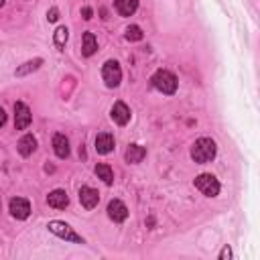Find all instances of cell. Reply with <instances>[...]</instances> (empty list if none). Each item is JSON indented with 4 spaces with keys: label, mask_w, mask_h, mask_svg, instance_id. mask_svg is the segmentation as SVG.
Instances as JSON below:
<instances>
[{
    "label": "cell",
    "mask_w": 260,
    "mask_h": 260,
    "mask_svg": "<svg viewBox=\"0 0 260 260\" xmlns=\"http://www.w3.org/2000/svg\"><path fill=\"white\" fill-rule=\"evenodd\" d=\"M217 154V146L211 138L203 136V138H197L191 146V158L197 162V165H205V162H211Z\"/></svg>",
    "instance_id": "1"
},
{
    "label": "cell",
    "mask_w": 260,
    "mask_h": 260,
    "mask_svg": "<svg viewBox=\"0 0 260 260\" xmlns=\"http://www.w3.org/2000/svg\"><path fill=\"white\" fill-rule=\"evenodd\" d=\"M150 83H152L154 89H158V91L165 93V95H173V93L177 91V85H179L175 73H171V71H167V69L154 71V75L150 77Z\"/></svg>",
    "instance_id": "2"
},
{
    "label": "cell",
    "mask_w": 260,
    "mask_h": 260,
    "mask_svg": "<svg viewBox=\"0 0 260 260\" xmlns=\"http://www.w3.org/2000/svg\"><path fill=\"white\" fill-rule=\"evenodd\" d=\"M193 185H195V189H199L205 197H217V195H219V189H221L219 181H217L211 173H201V175H197L195 181H193Z\"/></svg>",
    "instance_id": "3"
},
{
    "label": "cell",
    "mask_w": 260,
    "mask_h": 260,
    "mask_svg": "<svg viewBox=\"0 0 260 260\" xmlns=\"http://www.w3.org/2000/svg\"><path fill=\"white\" fill-rule=\"evenodd\" d=\"M47 228H49L51 234H55L57 238H61V240H65V242H75V244H83V242H85V240H83L79 234H75L73 228H71L69 223H65V221L53 219V221L47 223Z\"/></svg>",
    "instance_id": "4"
},
{
    "label": "cell",
    "mask_w": 260,
    "mask_h": 260,
    "mask_svg": "<svg viewBox=\"0 0 260 260\" xmlns=\"http://www.w3.org/2000/svg\"><path fill=\"white\" fill-rule=\"evenodd\" d=\"M102 79L108 87H118L122 81V69L116 59H108L102 67Z\"/></svg>",
    "instance_id": "5"
},
{
    "label": "cell",
    "mask_w": 260,
    "mask_h": 260,
    "mask_svg": "<svg viewBox=\"0 0 260 260\" xmlns=\"http://www.w3.org/2000/svg\"><path fill=\"white\" fill-rule=\"evenodd\" d=\"M32 122V114L28 110V106L24 102H16L14 104V128L16 130H26Z\"/></svg>",
    "instance_id": "6"
},
{
    "label": "cell",
    "mask_w": 260,
    "mask_h": 260,
    "mask_svg": "<svg viewBox=\"0 0 260 260\" xmlns=\"http://www.w3.org/2000/svg\"><path fill=\"white\" fill-rule=\"evenodd\" d=\"M8 209L14 219H26L30 215V203L24 197H12L8 203Z\"/></svg>",
    "instance_id": "7"
},
{
    "label": "cell",
    "mask_w": 260,
    "mask_h": 260,
    "mask_svg": "<svg viewBox=\"0 0 260 260\" xmlns=\"http://www.w3.org/2000/svg\"><path fill=\"white\" fill-rule=\"evenodd\" d=\"M130 108L124 104V102H116L112 108H110V118L118 124V126H126L130 122Z\"/></svg>",
    "instance_id": "8"
},
{
    "label": "cell",
    "mask_w": 260,
    "mask_h": 260,
    "mask_svg": "<svg viewBox=\"0 0 260 260\" xmlns=\"http://www.w3.org/2000/svg\"><path fill=\"white\" fill-rule=\"evenodd\" d=\"M79 203H81L85 209H93V207H98V203H100V193H98L93 187L83 185V187L79 189Z\"/></svg>",
    "instance_id": "9"
},
{
    "label": "cell",
    "mask_w": 260,
    "mask_h": 260,
    "mask_svg": "<svg viewBox=\"0 0 260 260\" xmlns=\"http://www.w3.org/2000/svg\"><path fill=\"white\" fill-rule=\"evenodd\" d=\"M108 217L116 223H122L126 217H128V207L120 201V199H112L108 203Z\"/></svg>",
    "instance_id": "10"
},
{
    "label": "cell",
    "mask_w": 260,
    "mask_h": 260,
    "mask_svg": "<svg viewBox=\"0 0 260 260\" xmlns=\"http://www.w3.org/2000/svg\"><path fill=\"white\" fill-rule=\"evenodd\" d=\"M114 146H116V140L110 132H100L95 136V152L98 154H110L114 150Z\"/></svg>",
    "instance_id": "11"
},
{
    "label": "cell",
    "mask_w": 260,
    "mask_h": 260,
    "mask_svg": "<svg viewBox=\"0 0 260 260\" xmlns=\"http://www.w3.org/2000/svg\"><path fill=\"white\" fill-rule=\"evenodd\" d=\"M53 150H55V154H57L59 158H67L69 152H71V148H69V138H67L65 134L57 132V134L53 136Z\"/></svg>",
    "instance_id": "12"
},
{
    "label": "cell",
    "mask_w": 260,
    "mask_h": 260,
    "mask_svg": "<svg viewBox=\"0 0 260 260\" xmlns=\"http://www.w3.org/2000/svg\"><path fill=\"white\" fill-rule=\"evenodd\" d=\"M47 203L49 207H55V209H65L69 205V197L63 189H53L49 195H47Z\"/></svg>",
    "instance_id": "13"
},
{
    "label": "cell",
    "mask_w": 260,
    "mask_h": 260,
    "mask_svg": "<svg viewBox=\"0 0 260 260\" xmlns=\"http://www.w3.org/2000/svg\"><path fill=\"white\" fill-rule=\"evenodd\" d=\"M144 156H146V148L140 146V144H130L124 152V158H126L128 165H138V162H142Z\"/></svg>",
    "instance_id": "14"
},
{
    "label": "cell",
    "mask_w": 260,
    "mask_h": 260,
    "mask_svg": "<svg viewBox=\"0 0 260 260\" xmlns=\"http://www.w3.org/2000/svg\"><path fill=\"white\" fill-rule=\"evenodd\" d=\"M95 51H98V39L93 37L91 30H85L83 39H81V55L83 57H91Z\"/></svg>",
    "instance_id": "15"
},
{
    "label": "cell",
    "mask_w": 260,
    "mask_h": 260,
    "mask_svg": "<svg viewBox=\"0 0 260 260\" xmlns=\"http://www.w3.org/2000/svg\"><path fill=\"white\" fill-rule=\"evenodd\" d=\"M18 152L20 156H30L35 150H37V138L32 134H24L20 140H18Z\"/></svg>",
    "instance_id": "16"
},
{
    "label": "cell",
    "mask_w": 260,
    "mask_h": 260,
    "mask_svg": "<svg viewBox=\"0 0 260 260\" xmlns=\"http://www.w3.org/2000/svg\"><path fill=\"white\" fill-rule=\"evenodd\" d=\"M114 8L120 16H132L138 8V0H114Z\"/></svg>",
    "instance_id": "17"
},
{
    "label": "cell",
    "mask_w": 260,
    "mask_h": 260,
    "mask_svg": "<svg viewBox=\"0 0 260 260\" xmlns=\"http://www.w3.org/2000/svg\"><path fill=\"white\" fill-rule=\"evenodd\" d=\"M43 65V59L41 57H37V59H30V61H26V63H22L20 67H16V71H14V75L16 77H24V75H28V73H32V71H37L39 67Z\"/></svg>",
    "instance_id": "18"
},
{
    "label": "cell",
    "mask_w": 260,
    "mask_h": 260,
    "mask_svg": "<svg viewBox=\"0 0 260 260\" xmlns=\"http://www.w3.org/2000/svg\"><path fill=\"white\" fill-rule=\"evenodd\" d=\"M95 175H98V179H102L106 185H112L114 183V171H112V167L110 165H106V162H100V165H95Z\"/></svg>",
    "instance_id": "19"
},
{
    "label": "cell",
    "mask_w": 260,
    "mask_h": 260,
    "mask_svg": "<svg viewBox=\"0 0 260 260\" xmlns=\"http://www.w3.org/2000/svg\"><path fill=\"white\" fill-rule=\"evenodd\" d=\"M124 37H126V41H130V43H136V41H142V28L138 26V24H130L128 28H126V32H124Z\"/></svg>",
    "instance_id": "20"
},
{
    "label": "cell",
    "mask_w": 260,
    "mask_h": 260,
    "mask_svg": "<svg viewBox=\"0 0 260 260\" xmlns=\"http://www.w3.org/2000/svg\"><path fill=\"white\" fill-rule=\"evenodd\" d=\"M67 37H69V30H67V26H57V30L53 32V41H55V45H57L59 49H63V47H65V43H67Z\"/></svg>",
    "instance_id": "21"
},
{
    "label": "cell",
    "mask_w": 260,
    "mask_h": 260,
    "mask_svg": "<svg viewBox=\"0 0 260 260\" xmlns=\"http://www.w3.org/2000/svg\"><path fill=\"white\" fill-rule=\"evenodd\" d=\"M57 18H59V10H57V8L53 6V8H51V10L47 12V20H49V22H55Z\"/></svg>",
    "instance_id": "22"
},
{
    "label": "cell",
    "mask_w": 260,
    "mask_h": 260,
    "mask_svg": "<svg viewBox=\"0 0 260 260\" xmlns=\"http://www.w3.org/2000/svg\"><path fill=\"white\" fill-rule=\"evenodd\" d=\"M217 258H219V260H225V258H228V260H230V258H232V250H230V246H223V248H221V252H219V256H217Z\"/></svg>",
    "instance_id": "23"
},
{
    "label": "cell",
    "mask_w": 260,
    "mask_h": 260,
    "mask_svg": "<svg viewBox=\"0 0 260 260\" xmlns=\"http://www.w3.org/2000/svg\"><path fill=\"white\" fill-rule=\"evenodd\" d=\"M81 14H83V18H85V20H89V18L93 16V10H91L89 6H83V8H81Z\"/></svg>",
    "instance_id": "24"
},
{
    "label": "cell",
    "mask_w": 260,
    "mask_h": 260,
    "mask_svg": "<svg viewBox=\"0 0 260 260\" xmlns=\"http://www.w3.org/2000/svg\"><path fill=\"white\" fill-rule=\"evenodd\" d=\"M6 124V112H4V108L0 106V128Z\"/></svg>",
    "instance_id": "25"
},
{
    "label": "cell",
    "mask_w": 260,
    "mask_h": 260,
    "mask_svg": "<svg viewBox=\"0 0 260 260\" xmlns=\"http://www.w3.org/2000/svg\"><path fill=\"white\" fill-rule=\"evenodd\" d=\"M4 2H6V0H0V8H2V6H4Z\"/></svg>",
    "instance_id": "26"
},
{
    "label": "cell",
    "mask_w": 260,
    "mask_h": 260,
    "mask_svg": "<svg viewBox=\"0 0 260 260\" xmlns=\"http://www.w3.org/2000/svg\"><path fill=\"white\" fill-rule=\"evenodd\" d=\"M0 207H2V201H0Z\"/></svg>",
    "instance_id": "27"
}]
</instances>
